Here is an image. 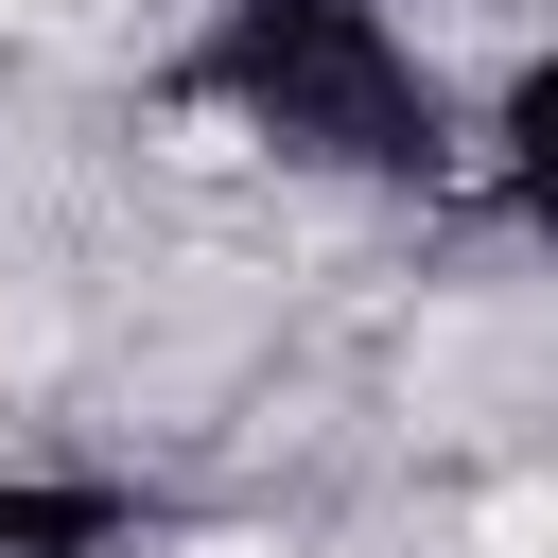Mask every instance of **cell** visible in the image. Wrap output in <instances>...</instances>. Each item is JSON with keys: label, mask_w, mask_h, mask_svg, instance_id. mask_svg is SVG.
<instances>
[{"label": "cell", "mask_w": 558, "mask_h": 558, "mask_svg": "<svg viewBox=\"0 0 558 558\" xmlns=\"http://www.w3.org/2000/svg\"><path fill=\"white\" fill-rule=\"evenodd\" d=\"M488 157H506L523 227L558 244V52H523V70H506V105H488Z\"/></svg>", "instance_id": "1"}, {"label": "cell", "mask_w": 558, "mask_h": 558, "mask_svg": "<svg viewBox=\"0 0 558 558\" xmlns=\"http://www.w3.org/2000/svg\"><path fill=\"white\" fill-rule=\"evenodd\" d=\"M471 558H558V471H506L471 506Z\"/></svg>", "instance_id": "2"}]
</instances>
